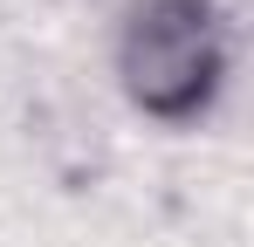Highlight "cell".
<instances>
[{"label": "cell", "instance_id": "6da1fadb", "mask_svg": "<svg viewBox=\"0 0 254 247\" xmlns=\"http://www.w3.org/2000/svg\"><path fill=\"white\" fill-rule=\"evenodd\" d=\"M124 89L144 117L186 124L220 89V21L206 0H144L124 28Z\"/></svg>", "mask_w": 254, "mask_h": 247}]
</instances>
